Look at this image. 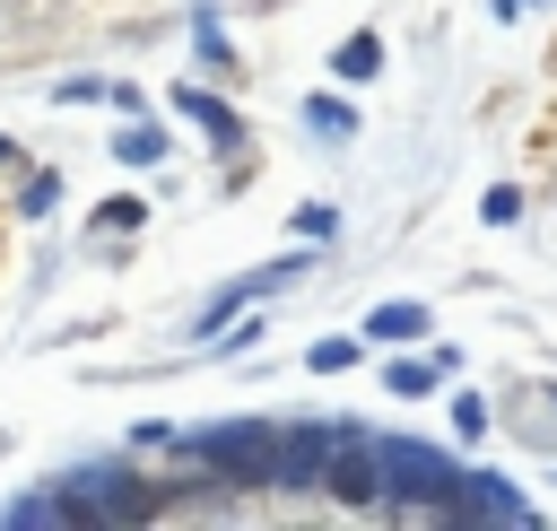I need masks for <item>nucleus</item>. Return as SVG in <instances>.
I'll list each match as a JSON object with an SVG mask.
<instances>
[{
  "mask_svg": "<svg viewBox=\"0 0 557 531\" xmlns=\"http://www.w3.org/2000/svg\"><path fill=\"white\" fill-rule=\"evenodd\" d=\"M183 461H200V470H218L226 487H270L278 479V427H200V435H183L174 444Z\"/></svg>",
  "mask_w": 557,
  "mask_h": 531,
  "instance_id": "1",
  "label": "nucleus"
},
{
  "mask_svg": "<svg viewBox=\"0 0 557 531\" xmlns=\"http://www.w3.org/2000/svg\"><path fill=\"white\" fill-rule=\"evenodd\" d=\"M383 453V505H444L453 461L435 444H374Z\"/></svg>",
  "mask_w": 557,
  "mask_h": 531,
  "instance_id": "2",
  "label": "nucleus"
},
{
  "mask_svg": "<svg viewBox=\"0 0 557 531\" xmlns=\"http://www.w3.org/2000/svg\"><path fill=\"white\" fill-rule=\"evenodd\" d=\"M96 514H104V522H139V514H157V505H148V487H139L131 470H96V479H78V487L61 496V522H96Z\"/></svg>",
  "mask_w": 557,
  "mask_h": 531,
  "instance_id": "3",
  "label": "nucleus"
},
{
  "mask_svg": "<svg viewBox=\"0 0 557 531\" xmlns=\"http://www.w3.org/2000/svg\"><path fill=\"white\" fill-rule=\"evenodd\" d=\"M348 444V418H313V427H287L278 435V479L270 487H313L322 479V461Z\"/></svg>",
  "mask_w": 557,
  "mask_h": 531,
  "instance_id": "4",
  "label": "nucleus"
},
{
  "mask_svg": "<svg viewBox=\"0 0 557 531\" xmlns=\"http://www.w3.org/2000/svg\"><path fill=\"white\" fill-rule=\"evenodd\" d=\"M313 487H322V496H339V505H383V453L348 435V444L322 461V479H313Z\"/></svg>",
  "mask_w": 557,
  "mask_h": 531,
  "instance_id": "5",
  "label": "nucleus"
},
{
  "mask_svg": "<svg viewBox=\"0 0 557 531\" xmlns=\"http://www.w3.org/2000/svg\"><path fill=\"white\" fill-rule=\"evenodd\" d=\"M435 514H444V522H531V505H522L505 479H461V470H453V487H444Z\"/></svg>",
  "mask_w": 557,
  "mask_h": 531,
  "instance_id": "6",
  "label": "nucleus"
},
{
  "mask_svg": "<svg viewBox=\"0 0 557 531\" xmlns=\"http://www.w3.org/2000/svg\"><path fill=\"white\" fill-rule=\"evenodd\" d=\"M174 113H183V122H200V131H209L218 148H235V139H244V122H235V113H226L218 96H200V87H174Z\"/></svg>",
  "mask_w": 557,
  "mask_h": 531,
  "instance_id": "7",
  "label": "nucleus"
},
{
  "mask_svg": "<svg viewBox=\"0 0 557 531\" xmlns=\"http://www.w3.org/2000/svg\"><path fill=\"white\" fill-rule=\"evenodd\" d=\"M366 331H374V339H426V305H374Z\"/></svg>",
  "mask_w": 557,
  "mask_h": 531,
  "instance_id": "8",
  "label": "nucleus"
},
{
  "mask_svg": "<svg viewBox=\"0 0 557 531\" xmlns=\"http://www.w3.org/2000/svg\"><path fill=\"white\" fill-rule=\"evenodd\" d=\"M374 70H383V44H374V35H348V44L331 52V78H374Z\"/></svg>",
  "mask_w": 557,
  "mask_h": 531,
  "instance_id": "9",
  "label": "nucleus"
},
{
  "mask_svg": "<svg viewBox=\"0 0 557 531\" xmlns=\"http://www.w3.org/2000/svg\"><path fill=\"white\" fill-rule=\"evenodd\" d=\"M444 374H453V348H444V357H418V366H392L383 383H392V392H435Z\"/></svg>",
  "mask_w": 557,
  "mask_h": 531,
  "instance_id": "10",
  "label": "nucleus"
},
{
  "mask_svg": "<svg viewBox=\"0 0 557 531\" xmlns=\"http://www.w3.org/2000/svg\"><path fill=\"white\" fill-rule=\"evenodd\" d=\"M113 157H122V165H157V157H165V139H157L148 122H131V131L113 139Z\"/></svg>",
  "mask_w": 557,
  "mask_h": 531,
  "instance_id": "11",
  "label": "nucleus"
},
{
  "mask_svg": "<svg viewBox=\"0 0 557 531\" xmlns=\"http://www.w3.org/2000/svg\"><path fill=\"white\" fill-rule=\"evenodd\" d=\"M305 122H313V131H331V139H348V131H357V113H348L339 96H313V104H305Z\"/></svg>",
  "mask_w": 557,
  "mask_h": 531,
  "instance_id": "12",
  "label": "nucleus"
},
{
  "mask_svg": "<svg viewBox=\"0 0 557 531\" xmlns=\"http://www.w3.org/2000/svg\"><path fill=\"white\" fill-rule=\"evenodd\" d=\"M296 235H305V244H331V235H339V209L305 200V209H296Z\"/></svg>",
  "mask_w": 557,
  "mask_h": 531,
  "instance_id": "13",
  "label": "nucleus"
},
{
  "mask_svg": "<svg viewBox=\"0 0 557 531\" xmlns=\"http://www.w3.org/2000/svg\"><path fill=\"white\" fill-rule=\"evenodd\" d=\"M357 366V339H313V374H348Z\"/></svg>",
  "mask_w": 557,
  "mask_h": 531,
  "instance_id": "14",
  "label": "nucleus"
},
{
  "mask_svg": "<svg viewBox=\"0 0 557 531\" xmlns=\"http://www.w3.org/2000/svg\"><path fill=\"white\" fill-rule=\"evenodd\" d=\"M52 200H61V183H52V174H26V192H17V209H26V218H44Z\"/></svg>",
  "mask_w": 557,
  "mask_h": 531,
  "instance_id": "15",
  "label": "nucleus"
},
{
  "mask_svg": "<svg viewBox=\"0 0 557 531\" xmlns=\"http://www.w3.org/2000/svg\"><path fill=\"white\" fill-rule=\"evenodd\" d=\"M513 209H522V200H513V183H496V192H487V226H513Z\"/></svg>",
  "mask_w": 557,
  "mask_h": 531,
  "instance_id": "16",
  "label": "nucleus"
},
{
  "mask_svg": "<svg viewBox=\"0 0 557 531\" xmlns=\"http://www.w3.org/2000/svg\"><path fill=\"white\" fill-rule=\"evenodd\" d=\"M496 9H505V17H522V9H531V0H496Z\"/></svg>",
  "mask_w": 557,
  "mask_h": 531,
  "instance_id": "17",
  "label": "nucleus"
}]
</instances>
